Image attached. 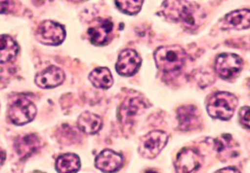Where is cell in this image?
<instances>
[{"instance_id": "obj_22", "label": "cell", "mask_w": 250, "mask_h": 173, "mask_svg": "<svg viewBox=\"0 0 250 173\" xmlns=\"http://www.w3.org/2000/svg\"><path fill=\"white\" fill-rule=\"evenodd\" d=\"M215 141V148L216 151L221 154L224 155L225 153H228V149H230V151H233V147L237 146L238 144L234 142L232 140L230 135H222L221 137H219L218 139L214 140Z\"/></svg>"}, {"instance_id": "obj_5", "label": "cell", "mask_w": 250, "mask_h": 173, "mask_svg": "<svg viewBox=\"0 0 250 173\" xmlns=\"http://www.w3.org/2000/svg\"><path fill=\"white\" fill-rule=\"evenodd\" d=\"M168 142V135L163 131H152L141 140L139 152L147 159H153L158 156Z\"/></svg>"}, {"instance_id": "obj_2", "label": "cell", "mask_w": 250, "mask_h": 173, "mask_svg": "<svg viewBox=\"0 0 250 173\" xmlns=\"http://www.w3.org/2000/svg\"><path fill=\"white\" fill-rule=\"evenodd\" d=\"M187 54L179 46L160 47L154 52L155 65L161 72L174 74L179 72L185 66Z\"/></svg>"}, {"instance_id": "obj_14", "label": "cell", "mask_w": 250, "mask_h": 173, "mask_svg": "<svg viewBox=\"0 0 250 173\" xmlns=\"http://www.w3.org/2000/svg\"><path fill=\"white\" fill-rule=\"evenodd\" d=\"M41 140L35 134L20 136L15 142L16 153L22 160L27 159L41 148Z\"/></svg>"}, {"instance_id": "obj_10", "label": "cell", "mask_w": 250, "mask_h": 173, "mask_svg": "<svg viewBox=\"0 0 250 173\" xmlns=\"http://www.w3.org/2000/svg\"><path fill=\"white\" fill-rule=\"evenodd\" d=\"M141 57L140 55L131 49L123 50L120 55L118 61L116 64V69L120 75L124 77H129L135 75L141 67Z\"/></svg>"}, {"instance_id": "obj_3", "label": "cell", "mask_w": 250, "mask_h": 173, "mask_svg": "<svg viewBox=\"0 0 250 173\" xmlns=\"http://www.w3.org/2000/svg\"><path fill=\"white\" fill-rule=\"evenodd\" d=\"M238 99L232 93L219 91L213 94L208 103V112L210 117L221 121H229L238 106Z\"/></svg>"}, {"instance_id": "obj_24", "label": "cell", "mask_w": 250, "mask_h": 173, "mask_svg": "<svg viewBox=\"0 0 250 173\" xmlns=\"http://www.w3.org/2000/svg\"><path fill=\"white\" fill-rule=\"evenodd\" d=\"M13 9L12 0H0V14L10 12Z\"/></svg>"}, {"instance_id": "obj_16", "label": "cell", "mask_w": 250, "mask_h": 173, "mask_svg": "<svg viewBox=\"0 0 250 173\" xmlns=\"http://www.w3.org/2000/svg\"><path fill=\"white\" fill-rule=\"evenodd\" d=\"M77 125L82 132L94 135L103 128V119L94 113L83 112L78 117Z\"/></svg>"}, {"instance_id": "obj_26", "label": "cell", "mask_w": 250, "mask_h": 173, "mask_svg": "<svg viewBox=\"0 0 250 173\" xmlns=\"http://www.w3.org/2000/svg\"><path fill=\"white\" fill-rule=\"evenodd\" d=\"M4 160H5V153L2 151V149H0V167H1Z\"/></svg>"}, {"instance_id": "obj_11", "label": "cell", "mask_w": 250, "mask_h": 173, "mask_svg": "<svg viewBox=\"0 0 250 173\" xmlns=\"http://www.w3.org/2000/svg\"><path fill=\"white\" fill-rule=\"evenodd\" d=\"M178 129L181 131L197 130L200 124V114L195 106H182L177 109Z\"/></svg>"}, {"instance_id": "obj_27", "label": "cell", "mask_w": 250, "mask_h": 173, "mask_svg": "<svg viewBox=\"0 0 250 173\" xmlns=\"http://www.w3.org/2000/svg\"><path fill=\"white\" fill-rule=\"evenodd\" d=\"M77 1H84V0H77Z\"/></svg>"}, {"instance_id": "obj_13", "label": "cell", "mask_w": 250, "mask_h": 173, "mask_svg": "<svg viewBox=\"0 0 250 173\" xmlns=\"http://www.w3.org/2000/svg\"><path fill=\"white\" fill-rule=\"evenodd\" d=\"M65 80V74L58 67H48L36 77V84L41 88H53Z\"/></svg>"}, {"instance_id": "obj_17", "label": "cell", "mask_w": 250, "mask_h": 173, "mask_svg": "<svg viewBox=\"0 0 250 173\" xmlns=\"http://www.w3.org/2000/svg\"><path fill=\"white\" fill-rule=\"evenodd\" d=\"M225 24L231 29L242 30L250 27V10L233 11L225 16Z\"/></svg>"}, {"instance_id": "obj_6", "label": "cell", "mask_w": 250, "mask_h": 173, "mask_svg": "<svg viewBox=\"0 0 250 173\" xmlns=\"http://www.w3.org/2000/svg\"><path fill=\"white\" fill-rule=\"evenodd\" d=\"M37 37L42 44L58 46L65 40L66 31L65 28L59 23L44 21L37 30Z\"/></svg>"}, {"instance_id": "obj_9", "label": "cell", "mask_w": 250, "mask_h": 173, "mask_svg": "<svg viewBox=\"0 0 250 173\" xmlns=\"http://www.w3.org/2000/svg\"><path fill=\"white\" fill-rule=\"evenodd\" d=\"M146 109V103L141 99L132 98L125 100L118 110V119L120 123L129 127L134 123L136 117Z\"/></svg>"}, {"instance_id": "obj_21", "label": "cell", "mask_w": 250, "mask_h": 173, "mask_svg": "<svg viewBox=\"0 0 250 173\" xmlns=\"http://www.w3.org/2000/svg\"><path fill=\"white\" fill-rule=\"evenodd\" d=\"M118 9L127 15H136L141 11L144 0H115Z\"/></svg>"}, {"instance_id": "obj_25", "label": "cell", "mask_w": 250, "mask_h": 173, "mask_svg": "<svg viewBox=\"0 0 250 173\" xmlns=\"http://www.w3.org/2000/svg\"><path fill=\"white\" fill-rule=\"evenodd\" d=\"M240 170L237 169V168H231V167H228V168H223V169H220L218 170L217 172H239Z\"/></svg>"}, {"instance_id": "obj_28", "label": "cell", "mask_w": 250, "mask_h": 173, "mask_svg": "<svg viewBox=\"0 0 250 173\" xmlns=\"http://www.w3.org/2000/svg\"><path fill=\"white\" fill-rule=\"evenodd\" d=\"M249 88H250V81H249Z\"/></svg>"}, {"instance_id": "obj_7", "label": "cell", "mask_w": 250, "mask_h": 173, "mask_svg": "<svg viewBox=\"0 0 250 173\" xmlns=\"http://www.w3.org/2000/svg\"><path fill=\"white\" fill-rule=\"evenodd\" d=\"M243 67V61L236 54L224 53L219 55L215 61V69L217 74L223 79H230L240 73Z\"/></svg>"}, {"instance_id": "obj_23", "label": "cell", "mask_w": 250, "mask_h": 173, "mask_svg": "<svg viewBox=\"0 0 250 173\" xmlns=\"http://www.w3.org/2000/svg\"><path fill=\"white\" fill-rule=\"evenodd\" d=\"M239 119L241 124H243L247 129H250V107L241 108L239 112Z\"/></svg>"}, {"instance_id": "obj_4", "label": "cell", "mask_w": 250, "mask_h": 173, "mask_svg": "<svg viewBox=\"0 0 250 173\" xmlns=\"http://www.w3.org/2000/svg\"><path fill=\"white\" fill-rule=\"evenodd\" d=\"M37 108L29 99L25 97H19L13 101L7 115L11 122L17 125H23L30 122L35 119Z\"/></svg>"}, {"instance_id": "obj_20", "label": "cell", "mask_w": 250, "mask_h": 173, "mask_svg": "<svg viewBox=\"0 0 250 173\" xmlns=\"http://www.w3.org/2000/svg\"><path fill=\"white\" fill-rule=\"evenodd\" d=\"M57 171L65 172H76L81 168V160L78 156L74 154H66L60 156L56 162Z\"/></svg>"}, {"instance_id": "obj_18", "label": "cell", "mask_w": 250, "mask_h": 173, "mask_svg": "<svg viewBox=\"0 0 250 173\" xmlns=\"http://www.w3.org/2000/svg\"><path fill=\"white\" fill-rule=\"evenodd\" d=\"M19 52V46L9 35H0V64L13 61Z\"/></svg>"}, {"instance_id": "obj_15", "label": "cell", "mask_w": 250, "mask_h": 173, "mask_svg": "<svg viewBox=\"0 0 250 173\" xmlns=\"http://www.w3.org/2000/svg\"><path fill=\"white\" fill-rule=\"evenodd\" d=\"M113 31V23L109 20H101L89 28L88 35L93 45L103 46L108 43Z\"/></svg>"}, {"instance_id": "obj_8", "label": "cell", "mask_w": 250, "mask_h": 173, "mask_svg": "<svg viewBox=\"0 0 250 173\" xmlns=\"http://www.w3.org/2000/svg\"><path fill=\"white\" fill-rule=\"evenodd\" d=\"M203 158L201 154L194 148H184L177 155L175 168L177 172H194L200 168Z\"/></svg>"}, {"instance_id": "obj_19", "label": "cell", "mask_w": 250, "mask_h": 173, "mask_svg": "<svg viewBox=\"0 0 250 173\" xmlns=\"http://www.w3.org/2000/svg\"><path fill=\"white\" fill-rule=\"evenodd\" d=\"M89 80L95 87L101 89L109 88L114 82L111 70L107 68H98L94 69L89 76Z\"/></svg>"}, {"instance_id": "obj_12", "label": "cell", "mask_w": 250, "mask_h": 173, "mask_svg": "<svg viewBox=\"0 0 250 173\" xmlns=\"http://www.w3.org/2000/svg\"><path fill=\"white\" fill-rule=\"evenodd\" d=\"M123 165V156L112 149H104L95 160V166L104 172H114L119 170Z\"/></svg>"}, {"instance_id": "obj_1", "label": "cell", "mask_w": 250, "mask_h": 173, "mask_svg": "<svg viewBox=\"0 0 250 173\" xmlns=\"http://www.w3.org/2000/svg\"><path fill=\"white\" fill-rule=\"evenodd\" d=\"M162 14L169 21L181 23L187 30H195L205 19L201 7L188 0H165L162 5Z\"/></svg>"}]
</instances>
